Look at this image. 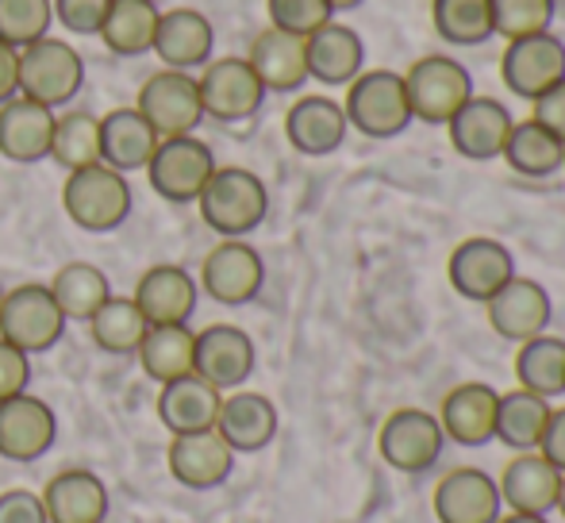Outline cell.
<instances>
[{
	"label": "cell",
	"mask_w": 565,
	"mask_h": 523,
	"mask_svg": "<svg viewBox=\"0 0 565 523\" xmlns=\"http://www.w3.org/2000/svg\"><path fill=\"white\" fill-rule=\"evenodd\" d=\"M558 4L554 0H492V28L497 35L512 39H527V35H543L551 31Z\"/></svg>",
	"instance_id": "cell-42"
},
{
	"label": "cell",
	"mask_w": 565,
	"mask_h": 523,
	"mask_svg": "<svg viewBox=\"0 0 565 523\" xmlns=\"http://www.w3.org/2000/svg\"><path fill=\"white\" fill-rule=\"evenodd\" d=\"M158 142L162 139L142 120L139 108H113L108 116H100V162L124 178L135 170H147Z\"/></svg>",
	"instance_id": "cell-27"
},
{
	"label": "cell",
	"mask_w": 565,
	"mask_h": 523,
	"mask_svg": "<svg viewBox=\"0 0 565 523\" xmlns=\"http://www.w3.org/2000/svg\"><path fill=\"white\" fill-rule=\"evenodd\" d=\"M250 70L258 74L266 93H297L308 82V54L305 39L285 35V31H262L250 46Z\"/></svg>",
	"instance_id": "cell-30"
},
{
	"label": "cell",
	"mask_w": 565,
	"mask_h": 523,
	"mask_svg": "<svg viewBox=\"0 0 565 523\" xmlns=\"http://www.w3.org/2000/svg\"><path fill=\"white\" fill-rule=\"evenodd\" d=\"M515 377H520V389L546 396V401L565 396V339L535 335L527 343H520Z\"/></svg>",
	"instance_id": "cell-37"
},
{
	"label": "cell",
	"mask_w": 565,
	"mask_h": 523,
	"mask_svg": "<svg viewBox=\"0 0 565 523\" xmlns=\"http://www.w3.org/2000/svg\"><path fill=\"white\" fill-rule=\"evenodd\" d=\"M546 419H551V401L535 396L527 389L500 393L497 401V442H504L515 455H527L539 450L546 431Z\"/></svg>",
	"instance_id": "cell-33"
},
{
	"label": "cell",
	"mask_w": 565,
	"mask_h": 523,
	"mask_svg": "<svg viewBox=\"0 0 565 523\" xmlns=\"http://www.w3.org/2000/svg\"><path fill=\"white\" fill-rule=\"evenodd\" d=\"M62 209L82 232L105 235L116 232L131 216V185L124 173L108 170L105 162L74 170L62 189Z\"/></svg>",
	"instance_id": "cell-3"
},
{
	"label": "cell",
	"mask_w": 565,
	"mask_h": 523,
	"mask_svg": "<svg viewBox=\"0 0 565 523\" xmlns=\"http://www.w3.org/2000/svg\"><path fill=\"white\" fill-rule=\"evenodd\" d=\"M196 204H201V220L216 235H224V239H246L266 220L269 193L258 173L243 170V166H216V173L209 178L204 193L196 196Z\"/></svg>",
	"instance_id": "cell-1"
},
{
	"label": "cell",
	"mask_w": 565,
	"mask_h": 523,
	"mask_svg": "<svg viewBox=\"0 0 565 523\" xmlns=\"http://www.w3.org/2000/svg\"><path fill=\"white\" fill-rule=\"evenodd\" d=\"M216 431L235 455H258L277 439V404L266 393H227L220 401Z\"/></svg>",
	"instance_id": "cell-23"
},
{
	"label": "cell",
	"mask_w": 565,
	"mask_h": 523,
	"mask_svg": "<svg viewBox=\"0 0 565 523\" xmlns=\"http://www.w3.org/2000/svg\"><path fill=\"white\" fill-rule=\"evenodd\" d=\"M196 89H201L204 116H212V120H220V124L250 120L262 108V100H266V89H262L258 74H254L246 58L209 62L201 82H196Z\"/></svg>",
	"instance_id": "cell-12"
},
{
	"label": "cell",
	"mask_w": 565,
	"mask_h": 523,
	"mask_svg": "<svg viewBox=\"0 0 565 523\" xmlns=\"http://www.w3.org/2000/svg\"><path fill=\"white\" fill-rule=\"evenodd\" d=\"M54 20L74 35H100L113 0H51Z\"/></svg>",
	"instance_id": "cell-44"
},
{
	"label": "cell",
	"mask_w": 565,
	"mask_h": 523,
	"mask_svg": "<svg viewBox=\"0 0 565 523\" xmlns=\"http://www.w3.org/2000/svg\"><path fill=\"white\" fill-rule=\"evenodd\" d=\"M201 285L227 308L250 305L266 285V262L246 239H224L201 266Z\"/></svg>",
	"instance_id": "cell-15"
},
{
	"label": "cell",
	"mask_w": 565,
	"mask_h": 523,
	"mask_svg": "<svg viewBox=\"0 0 565 523\" xmlns=\"http://www.w3.org/2000/svg\"><path fill=\"white\" fill-rule=\"evenodd\" d=\"M66 331L58 300L51 297V285H15L4 292L0 305V339L20 346L23 354H43Z\"/></svg>",
	"instance_id": "cell-7"
},
{
	"label": "cell",
	"mask_w": 565,
	"mask_h": 523,
	"mask_svg": "<svg viewBox=\"0 0 565 523\" xmlns=\"http://www.w3.org/2000/svg\"><path fill=\"white\" fill-rule=\"evenodd\" d=\"M554 512H562V516H565V473H562V493H558V509H554Z\"/></svg>",
	"instance_id": "cell-52"
},
{
	"label": "cell",
	"mask_w": 565,
	"mask_h": 523,
	"mask_svg": "<svg viewBox=\"0 0 565 523\" xmlns=\"http://www.w3.org/2000/svg\"><path fill=\"white\" fill-rule=\"evenodd\" d=\"M54 20L51 0H0V43H8L12 51L46 39Z\"/></svg>",
	"instance_id": "cell-41"
},
{
	"label": "cell",
	"mask_w": 565,
	"mask_h": 523,
	"mask_svg": "<svg viewBox=\"0 0 565 523\" xmlns=\"http://www.w3.org/2000/svg\"><path fill=\"white\" fill-rule=\"evenodd\" d=\"M539 455L554 466V470L565 473V408H551V419H546L543 442H539Z\"/></svg>",
	"instance_id": "cell-48"
},
{
	"label": "cell",
	"mask_w": 565,
	"mask_h": 523,
	"mask_svg": "<svg viewBox=\"0 0 565 523\" xmlns=\"http://www.w3.org/2000/svg\"><path fill=\"white\" fill-rule=\"evenodd\" d=\"M447 450V435H443L439 416L424 408H396L393 416L381 424L377 435V455L385 458V466H393L396 473H431L443 462Z\"/></svg>",
	"instance_id": "cell-5"
},
{
	"label": "cell",
	"mask_w": 565,
	"mask_h": 523,
	"mask_svg": "<svg viewBox=\"0 0 565 523\" xmlns=\"http://www.w3.org/2000/svg\"><path fill=\"white\" fill-rule=\"evenodd\" d=\"M431 20L435 31L454 46H481L497 35L492 0H431Z\"/></svg>",
	"instance_id": "cell-39"
},
{
	"label": "cell",
	"mask_w": 565,
	"mask_h": 523,
	"mask_svg": "<svg viewBox=\"0 0 565 523\" xmlns=\"http://www.w3.org/2000/svg\"><path fill=\"white\" fill-rule=\"evenodd\" d=\"M212 173H216V154L196 135L162 139L154 158L147 162L150 189L170 204H196V196L204 193Z\"/></svg>",
	"instance_id": "cell-8"
},
{
	"label": "cell",
	"mask_w": 565,
	"mask_h": 523,
	"mask_svg": "<svg viewBox=\"0 0 565 523\" xmlns=\"http://www.w3.org/2000/svg\"><path fill=\"white\" fill-rule=\"evenodd\" d=\"M535 105V116L531 120L543 124L551 135H558V139L565 142V82H558L554 89H546L539 100H531Z\"/></svg>",
	"instance_id": "cell-47"
},
{
	"label": "cell",
	"mask_w": 565,
	"mask_h": 523,
	"mask_svg": "<svg viewBox=\"0 0 565 523\" xmlns=\"http://www.w3.org/2000/svg\"><path fill=\"white\" fill-rule=\"evenodd\" d=\"M500 501L508 512H520V516H551L558 509L562 493V470H554L539 450L527 455H515L512 462L500 473Z\"/></svg>",
	"instance_id": "cell-21"
},
{
	"label": "cell",
	"mask_w": 565,
	"mask_h": 523,
	"mask_svg": "<svg viewBox=\"0 0 565 523\" xmlns=\"http://www.w3.org/2000/svg\"><path fill=\"white\" fill-rule=\"evenodd\" d=\"M51 297L58 300L66 320L89 323L100 312V305L113 297V285H108L105 269H97L93 262H70V266H62L54 274Z\"/></svg>",
	"instance_id": "cell-36"
},
{
	"label": "cell",
	"mask_w": 565,
	"mask_h": 523,
	"mask_svg": "<svg viewBox=\"0 0 565 523\" xmlns=\"http://www.w3.org/2000/svg\"><path fill=\"white\" fill-rule=\"evenodd\" d=\"M308 54V77L320 85H350L365 66V43L347 23H323L320 31L305 39Z\"/></svg>",
	"instance_id": "cell-26"
},
{
	"label": "cell",
	"mask_w": 565,
	"mask_h": 523,
	"mask_svg": "<svg viewBox=\"0 0 565 523\" xmlns=\"http://www.w3.org/2000/svg\"><path fill=\"white\" fill-rule=\"evenodd\" d=\"M412 120L447 128L461 105L473 97V74L450 54H427L404 74Z\"/></svg>",
	"instance_id": "cell-4"
},
{
	"label": "cell",
	"mask_w": 565,
	"mask_h": 523,
	"mask_svg": "<svg viewBox=\"0 0 565 523\" xmlns=\"http://www.w3.org/2000/svg\"><path fill=\"white\" fill-rule=\"evenodd\" d=\"M484 312H489V323L500 339L508 343H527L535 335H546L554 320V305H551V292L543 289L539 281L531 277L515 274L497 297L484 300Z\"/></svg>",
	"instance_id": "cell-16"
},
{
	"label": "cell",
	"mask_w": 565,
	"mask_h": 523,
	"mask_svg": "<svg viewBox=\"0 0 565 523\" xmlns=\"http://www.w3.org/2000/svg\"><path fill=\"white\" fill-rule=\"evenodd\" d=\"M220 401H224V393L204 382V377H178V382L162 385V393H158V419L170 427V435L212 431L220 416Z\"/></svg>",
	"instance_id": "cell-29"
},
{
	"label": "cell",
	"mask_w": 565,
	"mask_h": 523,
	"mask_svg": "<svg viewBox=\"0 0 565 523\" xmlns=\"http://www.w3.org/2000/svg\"><path fill=\"white\" fill-rule=\"evenodd\" d=\"M500 523H551L546 516H520V512H508V516H500Z\"/></svg>",
	"instance_id": "cell-50"
},
{
	"label": "cell",
	"mask_w": 565,
	"mask_h": 523,
	"mask_svg": "<svg viewBox=\"0 0 565 523\" xmlns=\"http://www.w3.org/2000/svg\"><path fill=\"white\" fill-rule=\"evenodd\" d=\"M0 523H51L43 509V497L31 489H8L0 493Z\"/></svg>",
	"instance_id": "cell-46"
},
{
	"label": "cell",
	"mask_w": 565,
	"mask_h": 523,
	"mask_svg": "<svg viewBox=\"0 0 565 523\" xmlns=\"http://www.w3.org/2000/svg\"><path fill=\"white\" fill-rule=\"evenodd\" d=\"M254 339L235 323H212V328L196 331V354H193V374L216 385L220 393H235L254 374Z\"/></svg>",
	"instance_id": "cell-14"
},
{
	"label": "cell",
	"mask_w": 565,
	"mask_h": 523,
	"mask_svg": "<svg viewBox=\"0 0 565 523\" xmlns=\"http://www.w3.org/2000/svg\"><path fill=\"white\" fill-rule=\"evenodd\" d=\"M85 82V62L62 39H39V43L20 51V97L35 100V105L58 108L77 97Z\"/></svg>",
	"instance_id": "cell-6"
},
{
	"label": "cell",
	"mask_w": 565,
	"mask_h": 523,
	"mask_svg": "<svg viewBox=\"0 0 565 523\" xmlns=\"http://www.w3.org/2000/svg\"><path fill=\"white\" fill-rule=\"evenodd\" d=\"M500 77L512 89V97L539 100L546 89L565 82V43L551 31L527 39H512L500 58Z\"/></svg>",
	"instance_id": "cell-11"
},
{
	"label": "cell",
	"mask_w": 565,
	"mask_h": 523,
	"mask_svg": "<svg viewBox=\"0 0 565 523\" xmlns=\"http://www.w3.org/2000/svg\"><path fill=\"white\" fill-rule=\"evenodd\" d=\"M212 46H216V31L212 20L196 8H170L158 15L154 46L150 51L166 62V70H181L189 74L193 66H209Z\"/></svg>",
	"instance_id": "cell-22"
},
{
	"label": "cell",
	"mask_w": 565,
	"mask_h": 523,
	"mask_svg": "<svg viewBox=\"0 0 565 523\" xmlns=\"http://www.w3.org/2000/svg\"><path fill=\"white\" fill-rule=\"evenodd\" d=\"M89 331H93V343L108 354H135L139 343L147 339L150 323L147 316L139 312L135 297H108L100 305V312L89 320Z\"/></svg>",
	"instance_id": "cell-38"
},
{
	"label": "cell",
	"mask_w": 565,
	"mask_h": 523,
	"mask_svg": "<svg viewBox=\"0 0 565 523\" xmlns=\"http://www.w3.org/2000/svg\"><path fill=\"white\" fill-rule=\"evenodd\" d=\"M347 113L339 100L331 97H300L285 116V135H289L292 150L308 158H328L347 142Z\"/></svg>",
	"instance_id": "cell-25"
},
{
	"label": "cell",
	"mask_w": 565,
	"mask_h": 523,
	"mask_svg": "<svg viewBox=\"0 0 565 523\" xmlns=\"http://www.w3.org/2000/svg\"><path fill=\"white\" fill-rule=\"evenodd\" d=\"M504 158L523 178H554L565 166V142L535 120H515L504 142Z\"/></svg>",
	"instance_id": "cell-34"
},
{
	"label": "cell",
	"mask_w": 565,
	"mask_h": 523,
	"mask_svg": "<svg viewBox=\"0 0 565 523\" xmlns=\"http://www.w3.org/2000/svg\"><path fill=\"white\" fill-rule=\"evenodd\" d=\"M135 305L147 316L150 328L189 323V316L196 312V281L181 266H154L142 274L139 289H135Z\"/></svg>",
	"instance_id": "cell-28"
},
{
	"label": "cell",
	"mask_w": 565,
	"mask_h": 523,
	"mask_svg": "<svg viewBox=\"0 0 565 523\" xmlns=\"http://www.w3.org/2000/svg\"><path fill=\"white\" fill-rule=\"evenodd\" d=\"M135 354H139L142 374H147L150 382L170 385V382H178V377L193 374L196 331H189V323H162V328H150Z\"/></svg>",
	"instance_id": "cell-32"
},
{
	"label": "cell",
	"mask_w": 565,
	"mask_h": 523,
	"mask_svg": "<svg viewBox=\"0 0 565 523\" xmlns=\"http://www.w3.org/2000/svg\"><path fill=\"white\" fill-rule=\"evenodd\" d=\"M342 113H347L350 128H358L365 139H396V135H404L412 128V105H408V89H404V74H393V70H362L347 85Z\"/></svg>",
	"instance_id": "cell-2"
},
{
	"label": "cell",
	"mask_w": 565,
	"mask_h": 523,
	"mask_svg": "<svg viewBox=\"0 0 565 523\" xmlns=\"http://www.w3.org/2000/svg\"><path fill=\"white\" fill-rule=\"evenodd\" d=\"M562 170H565V166H562Z\"/></svg>",
	"instance_id": "cell-54"
},
{
	"label": "cell",
	"mask_w": 565,
	"mask_h": 523,
	"mask_svg": "<svg viewBox=\"0 0 565 523\" xmlns=\"http://www.w3.org/2000/svg\"><path fill=\"white\" fill-rule=\"evenodd\" d=\"M166 462L178 485L204 493V489L224 485L235 470V450L220 439V431H193V435H173L170 450H166Z\"/></svg>",
	"instance_id": "cell-19"
},
{
	"label": "cell",
	"mask_w": 565,
	"mask_h": 523,
	"mask_svg": "<svg viewBox=\"0 0 565 523\" xmlns=\"http://www.w3.org/2000/svg\"><path fill=\"white\" fill-rule=\"evenodd\" d=\"M54 120H58L54 108L35 105L28 97H12L8 105H0V154L20 166L51 158Z\"/></svg>",
	"instance_id": "cell-24"
},
{
	"label": "cell",
	"mask_w": 565,
	"mask_h": 523,
	"mask_svg": "<svg viewBox=\"0 0 565 523\" xmlns=\"http://www.w3.org/2000/svg\"><path fill=\"white\" fill-rule=\"evenodd\" d=\"M512 113L497 97H469L447 124L450 147L469 162H492L504 154V142L512 135Z\"/></svg>",
	"instance_id": "cell-18"
},
{
	"label": "cell",
	"mask_w": 565,
	"mask_h": 523,
	"mask_svg": "<svg viewBox=\"0 0 565 523\" xmlns=\"http://www.w3.org/2000/svg\"><path fill=\"white\" fill-rule=\"evenodd\" d=\"M51 158L62 170H85L100 162V120L89 113H70L54 120Z\"/></svg>",
	"instance_id": "cell-40"
},
{
	"label": "cell",
	"mask_w": 565,
	"mask_h": 523,
	"mask_svg": "<svg viewBox=\"0 0 565 523\" xmlns=\"http://www.w3.org/2000/svg\"><path fill=\"white\" fill-rule=\"evenodd\" d=\"M58 439V416L35 393L0 401V458L8 462H39Z\"/></svg>",
	"instance_id": "cell-13"
},
{
	"label": "cell",
	"mask_w": 565,
	"mask_h": 523,
	"mask_svg": "<svg viewBox=\"0 0 565 523\" xmlns=\"http://www.w3.org/2000/svg\"><path fill=\"white\" fill-rule=\"evenodd\" d=\"M447 277H450V289L458 292L461 300L484 305V300L497 297L515 277V258L500 239L477 235V239H466L450 250Z\"/></svg>",
	"instance_id": "cell-10"
},
{
	"label": "cell",
	"mask_w": 565,
	"mask_h": 523,
	"mask_svg": "<svg viewBox=\"0 0 565 523\" xmlns=\"http://www.w3.org/2000/svg\"><path fill=\"white\" fill-rule=\"evenodd\" d=\"M266 8H269V28L297 39H308L323 23L335 20V8L328 0H266Z\"/></svg>",
	"instance_id": "cell-43"
},
{
	"label": "cell",
	"mask_w": 565,
	"mask_h": 523,
	"mask_svg": "<svg viewBox=\"0 0 565 523\" xmlns=\"http://www.w3.org/2000/svg\"><path fill=\"white\" fill-rule=\"evenodd\" d=\"M43 509L51 523H105L108 516V489L97 473L66 470L51 478L43 493Z\"/></svg>",
	"instance_id": "cell-31"
},
{
	"label": "cell",
	"mask_w": 565,
	"mask_h": 523,
	"mask_svg": "<svg viewBox=\"0 0 565 523\" xmlns=\"http://www.w3.org/2000/svg\"><path fill=\"white\" fill-rule=\"evenodd\" d=\"M20 97V51L0 43V105Z\"/></svg>",
	"instance_id": "cell-49"
},
{
	"label": "cell",
	"mask_w": 565,
	"mask_h": 523,
	"mask_svg": "<svg viewBox=\"0 0 565 523\" xmlns=\"http://www.w3.org/2000/svg\"><path fill=\"white\" fill-rule=\"evenodd\" d=\"M158 15L162 12H158L154 0H113L100 39L119 58H139V54H147L154 46Z\"/></svg>",
	"instance_id": "cell-35"
},
{
	"label": "cell",
	"mask_w": 565,
	"mask_h": 523,
	"mask_svg": "<svg viewBox=\"0 0 565 523\" xmlns=\"http://www.w3.org/2000/svg\"><path fill=\"white\" fill-rule=\"evenodd\" d=\"M331 8H335V12H354V8H362L365 0H328Z\"/></svg>",
	"instance_id": "cell-51"
},
{
	"label": "cell",
	"mask_w": 565,
	"mask_h": 523,
	"mask_svg": "<svg viewBox=\"0 0 565 523\" xmlns=\"http://www.w3.org/2000/svg\"><path fill=\"white\" fill-rule=\"evenodd\" d=\"M28 385H31V354H23L20 346L0 339V401L28 393Z\"/></svg>",
	"instance_id": "cell-45"
},
{
	"label": "cell",
	"mask_w": 565,
	"mask_h": 523,
	"mask_svg": "<svg viewBox=\"0 0 565 523\" xmlns=\"http://www.w3.org/2000/svg\"><path fill=\"white\" fill-rule=\"evenodd\" d=\"M139 116L154 128L158 139L193 135L196 124L204 120L196 77L181 74V70H162V74H154L139 89Z\"/></svg>",
	"instance_id": "cell-9"
},
{
	"label": "cell",
	"mask_w": 565,
	"mask_h": 523,
	"mask_svg": "<svg viewBox=\"0 0 565 523\" xmlns=\"http://www.w3.org/2000/svg\"><path fill=\"white\" fill-rule=\"evenodd\" d=\"M0 305H4V285H0Z\"/></svg>",
	"instance_id": "cell-53"
},
{
	"label": "cell",
	"mask_w": 565,
	"mask_h": 523,
	"mask_svg": "<svg viewBox=\"0 0 565 523\" xmlns=\"http://www.w3.org/2000/svg\"><path fill=\"white\" fill-rule=\"evenodd\" d=\"M431 504H435L439 523H500V516H504L497 478H489V473L477 470V466L450 470L447 478L435 485Z\"/></svg>",
	"instance_id": "cell-17"
},
{
	"label": "cell",
	"mask_w": 565,
	"mask_h": 523,
	"mask_svg": "<svg viewBox=\"0 0 565 523\" xmlns=\"http://www.w3.org/2000/svg\"><path fill=\"white\" fill-rule=\"evenodd\" d=\"M497 401L500 393L484 382H466L458 389H450L439 408V424L447 442L466 450L497 442Z\"/></svg>",
	"instance_id": "cell-20"
}]
</instances>
